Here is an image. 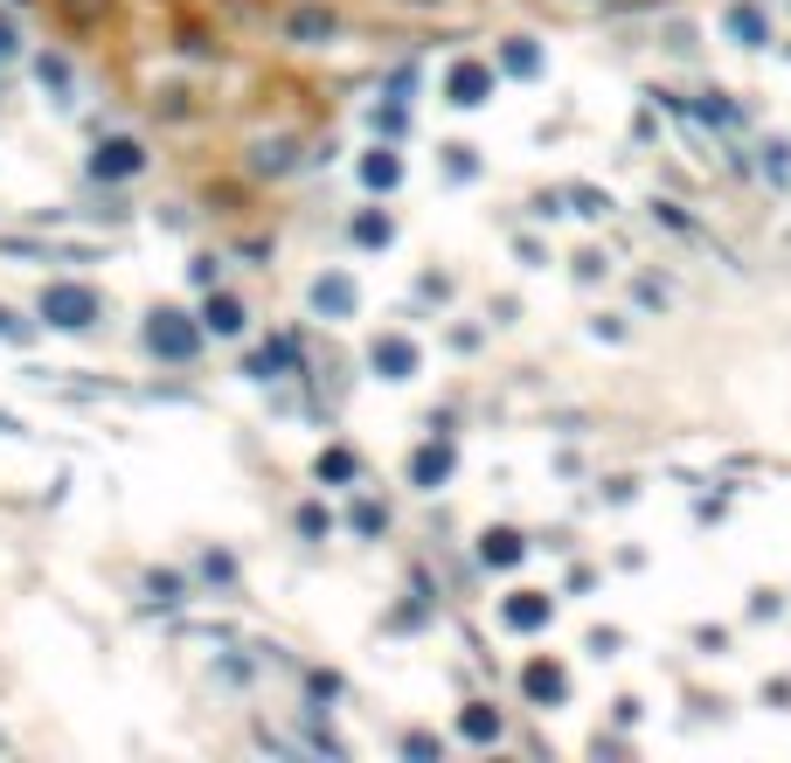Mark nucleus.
Returning <instances> with one entry per match:
<instances>
[{
  "label": "nucleus",
  "mask_w": 791,
  "mask_h": 763,
  "mask_svg": "<svg viewBox=\"0 0 791 763\" xmlns=\"http://www.w3.org/2000/svg\"><path fill=\"white\" fill-rule=\"evenodd\" d=\"M42 319L77 334V327L98 319V292H90V284H49V292H42Z\"/></svg>",
  "instance_id": "1"
},
{
  "label": "nucleus",
  "mask_w": 791,
  "mask_h": 763,
  "mask_svg": "<svg viewBox=\"0 0 791 763\" xmlns=\"http://www.w3.org/2000/svg\"><path fill=\"white\" fill-rule=\"evenodd\" d=\"M146 348L167 354V361H187V354H195V327H187L181 313H154V327H146Z\"/></svg>",
  "instance_id": "2"
},
{
  "label": "nucleus",
  "mask_w": 791,
  "mask_h": 763,
  "mask_svg": "<svg viewBox=\"0 0 791 763\" xmlns=\"http://www.w3.org/2000/svg\"><path fill=\"white\" fill-rule=\"evenodd\" d=\"M139 167H146V153L132 140H105L98 146V174H139Z\"/></svg>",
  "instance_id": "3"
},
{
  "label": "nucleus",
  "mask_w": 791,
  "mask_h": 763,
  "mask_svg": "<svg viewBox=\"0 0 791 763\" xmlns=\"http://www.w3.org/2000/svg\"><path fill=\"white\" fill-rule=\"evenodd\" d=\"M313 305H319V313H348V305H354V284L348 278H319L313 284Z\"/></svg>",
  "instance_id": "4"
},
{
  "label": "nucleus",
  "mask_w": 791,
  "mask_h": 763,
  "mask_svg": "<svg viewBox=\"0 0 791 763\" xmlns=\"http://www.w3.org/2000/svg\"><path fill=\"white\" fill-rule=\"evenodd\" d=\"M209 327H216V334H236V327H243V305H236V299H209Z\"/></svg>",
  "instance_id": "5"
},
{
  "label": "nucleus",
  "mask_w": 791,
  "mask_h": 763,
  "mask_svg": "<svg viewBox=\"0 0 791 763\" xmlns=\"http://www.w3.org/2000/svg\"><path fill=\"white\" fill-rule=\"evenodd\" d=\"M271 368H292V340H278V348H264L251 361V375H271Z\"/></svg>",
  "instance_id": "6"
},
{
  "label": "nucleus",
  "mask_w": 791,
  "mask_h": 763,
  "mask_svg": "<svg viewBox=\"0 0 791 763\" xmlns=\"http://www.w3.org/2000/svg\"><path fill=\"white\" fill-rule=\"evenodd\" d=\"M375 368L403 375V368H410V348H403V340H382V348H375Z\"/></svg>",
  "instance_id": "7"
},
{
  "label": "nucleus",
  "mask_w": 791,
  "mask_h": 763,
  "mask_svg": "<svg viewBox=\"0 0 791 763\" xmlns=\"http://www.w3.org/2000/svg\"><path fill=\"white\" fill-rule=\"evenodd\" d=\"M368 181H375V187L396 181V160H389V153H375V160H368Z\"/></svg>",
  "instance_id": "8"
}]
</instances>
